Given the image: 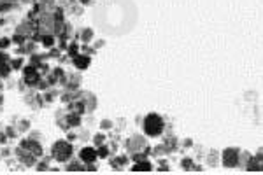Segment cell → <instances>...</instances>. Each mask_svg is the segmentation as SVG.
I'll list each match as a JSON object with an SVG mask.
<instances>
[{"label":"cell","mask_w":263,"mask_h":175,"mask_svg":"<svg viewBox=\"0 0 263 175\" xmlns=\"http://www.w3.org/2000/svg\"><path fill=\"white\" fill-rule=\"evenodd\" d=\"M161 121H160V117H156V116H149L146 119V133L147 135H158L161 131Z\"/></svg>","instance_id":"6da1fadb"},{"label":"cell","mask_w":263,"mask_h":175,"mask_svg":"<svg viewBox=\"0 0 263 175\" xmlns=\"http://www.w3.org/2000/svg\"><path fill=\"white\" fill-rule=\"evenodd\" d=\"M84 158H86V160H93V158H95V156H93V151H91V149L82 151V160H84Z\"/></svg>","instance_id":"7a4b0ae2"}]
</instances>
